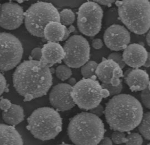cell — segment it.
I'll return each instance as SVG.
<instances>
[{"label": "cell", "instance_id": "cell-4", "mask_svg": "<svg viewBox=\"0 0 150 145\" xmlns=\"http://www.w3.org/2000/svg\"><path fill=\"white\" fill-rule=\"evenodd\" d=\"M119 18L131 31L144 34L150 27V4L147 0L117 1Z\"/></svg>", "mask_w": 150, "mask_h": 145}, {"label": "cell", "instance_id": "cell-1", "mask_svg": "<svg viewBox=\"0 0 150 145\" xmlns=\"http://www.w3.org/2000/svg\"><path fill=\"white\" fill-rule=\"evenodd\" d=\"M12 80L13 87L25 102L45 95L52 85L50 68L33 60L19 64L13 74Z\"/></svg>", "mask_w": 150, "mask_h": 145}, {"label": "cell", "instance_id": "cell-15", "mask_svg": "<svg viewBox=\"0 0 150 145\" xmlns=\"http://www.w3.org/2000/svg\"><path fill=\"white\" fill-rule=\"evenodd\" d=\"M123 77L132 92L142 91L150 84L149 76L144 70L139 68L128 70Z\"/></svg>", "mask_w": 150, "mask_h": 145}, {"label": "cell", "instance_id": "cell-34", "mask_svg": "<svg viewBox=\"0 0 150 145\" xmlns=\"http://www.w3.org/2000/svg\"><path fill=\"white\" fill-rule=\"evenodd\" d=\"M104 109L102 105H98L96 107L90 110V113L97 116L98 117L102 116L104 114Z\"/></svg>", "mask_w": 150, "mask_h": 145}, {"label": "cell", "instance_id": "cell-11", "mask_svg": "<svg viewBox=\"0 0 150 145\" xmlns=\"http://www.w3.org/2000/svg\"><path fill=\"white\" fill-rule=\"evenodd\" d=\"M23 8L15 2L0 5V27L9 30L18 28L24 20Z\"/></svg>", "mask_w": 150, "mask_h": 145}, {"label": "cell", "instance_id": "cell-10", "mask_svg": "<svg viewBox=\"0 0 150 145\" xmlns=\"http://www.w3.org/2000/svg\"><path fill=\"white\" fill-rule=\"evenodd\" d=\"M63 47L65 52L64 62L69 68H80L90 59L89 44L87 39L81 35L70 36Z\"/></svg>", "mask_w": 150, "mask_h": 145}, {"label": "cell", "instance_id": "cell-17", "mask_svg": "<svg viewBox=\"0 0 150 145\" xmlns=\"http://www.w3.org/2000/svg\"><path fill=\"white\" fill-rule=\"evenodd\" d=\"M0 145H23V139L14 127L0 123Z\"/></svg>", "mask_w": 150, "mask_h": 145}, {"label": "cell", "instance_id": "cell-35", "mask_svg": "<svg viewBox=\"0 0 150 145\" xmlns=\"http://www.w3.org/2000/svg\"><path fill=\"white\" fill-rule=\"evenodd\" d=\"M92 45L95 49H100L103 46V42L100 39H96L92 41Z\"/></svg>", "mask_w": 150, "mask_h": 145}, {"label": "cell", "instance_id": "cell-12", "mask_svg": "<svg viewBox=\"0 0 150 145\" xmlns=\"http://www.w3.org/2000/svg\"><path fill=\"white\" fill-rule=\"evenodd\" d=\"M103 39L105 45L113 51L125 50L131 41V35L125 26L113 24L104 32Z\"/></svg>", "mask_w": 150, "mask_h": 145}, {"label": "cell", "instance_id": "cell-30", "mask_svg": "<svg viewBox=\"0 0 150 145\" xmlns=\"http://www.w3.org/2000/svg\"><path fill=\"white\" fill-rule=\"evenodd\" d=\"M150 84H149L144 89V90L142 91L141 94L142 102L144 106L148 109H150Z\"/></svg>", "mask_w": 150, "mask_h": 145}, {"label": "cell", "instance_id": "cell-44", "mask_svg": "<svg viewBox=\"0 0 150 145\" xmlns=\"http://www.w3.org/2000/svg\"><path fill=\"white\" fill-rule=\"evenodd\" d=\"M147 145H150V144H147Z\"/></svg>", "mask_w": 150, "mask_h": 145}, {"label": "cell", "instance_id": "cell-5", "mask_svg": "<svg viewBox=\"0 0 150 145\" xmlns=\"http://www.w3.org/2000/svg\"><path fill=\"white\" fill-rule=\"evenodd\" d=\"M27 121V129L35 138L41 141L54 139L62 131V118L57 110L50 107L35 110Z\"/></svg>", "mask_w": 150, "mask_h": 145}, {"label": "cell", "instance_id": "cell-36", "mask_svg": "<svg viewBox=\"0 0 150 145\" xmlns=\"http://www.w3.org/2000/svg\"><path fill=\"white\" fill-rule=\"evenodd\" d=\"M75 30V27L74 26H73V25H70L68 29L66 27L65 28V35H64V37L63 41L68 39L70 33L74 32Z\"/></svg>", "mask_w": 150, "mask_h": 145}, {"label": "cell", "instance_id": "cell-31", "mask_svg": "<svg viewBox=\"0 0 150 145\" xmlns=\"http://www.w3.org/2000/svg\"><path fill=\"white\" fill-rule=\"evenodd\" d=\"M31 60L35 61H40L42 57V52L41 49L40 47H36L32 50L31 52Z\"/></svg>", "mask_w": 150, "mask_h": 145}, {"label": "cell", "instance_id": "cell-6", "mask_svg": "<svg viewBox=\"0 0 150 145\" xmlns=\"http://www.w3.org/2000/svg\"><path fill=\"white\" fill-rule=\"evenodd\" d=\"M25 27L31 35L44 37V30L52 22H60L59 12L50 2H38L33 4L24 15Z\"/></svg>", "mask_w": 150, "mask_h": 145}, {"label": "cell", "instance_id": "cell-26", "mask_svg": "<svg viewBox=\"0 0 150 145\" xmlns=\"http://www.w3.org/2000/svg\"><path fill=\"white\" fill-rule=\"evenodd\" d=\"M122 77H123V71L120 66H118L113 70V76L110 81V84L114 87L119 86L120 83L122 82V81L120 79V78Z\"/></svg>", "mask_w": 150, "mask_h": 145}, {"label": "cell", "instance_id": "cell-40", "mask_svg": "<svg viewBox=\"0 0 150 145\" xmlns=\"http://www.w3.org/2000/svg\"><path fill=\"white\" fill-rule=\"evenodd\" d=\"M150 52H148V55H147V59H146V62H145V63H144V66H145V67H147V68H148V67H150Z\"/></svg>", "mask_w": 150, "mask_h": 145}, {"label": "cell", "instance_id": "cell-39", "mask_svg": "<svg viewBox=\"0 0 150 145\" xmlns=\"http://www.w3.org/2000/svg\"><path fill=\"white\" fill-rule=\"evenodd\" d=\"M102 95L103 98H107L108 97H110V93L106 89H103L102 91Z\"/></svg>", "mask_w": 150, "mask_h": 145}, {"label": "cell", "instance_id": "cell-33", "mask_svg": "<svg viewBox=\"0 0 150 145\" xmlns=\"http://www.w3.org/2000/svg\"><path fill=\"white\" fill-rule=\"evenodd\" d=\"M12 103L8 99L2 98L0 100V109L2 112H5L10 109Z\"/></svg>", "mask_w": 150, "mask_h": 145}, {"label": "cell", "instance_id": "cell-7", "mask_svg": "<svg viewBox=\"0 0 150 145\" xmlns=\"http://www.w3.org/2000/svg\"><path fill=\"white\" fill-rule=\"evenodd\" d=\"M99 81L83 78L72 87L71 96L75 105L81 110H91L100 105L103 98Z\"/></svg>", "mask_w": 150, "mask_h": 145}, {"label": "cell", "instance_id": "cell-2", "mask_svg": "<svg viewBox=\"0 0 150 145\" xmlns=\"http://www.w3.org/2000/svg\"><path fill=\"white\" fill-rule=\"evenodd\" d=\"M104 114L111 129L125 132L138 127L144 110L138 99L131 95L122 94L113 96L106 103Z\"/></svg>", "mask_w": 150, "mask_h": 145}, {"label": "cell", "instance_id": "cell-28", "mask_svg": "<svg viewBox=\"0 0 150 145\" xmlns=\"http://www.w3.org/2000/svg\"><path fill=\"white\" fill-rule=\"evenodd\" d=\"M112 141L115 144H122L125 143L126 136L125 132L115 131L111 135Z\"/></svg>", "mask_w": 150, "mask_h": 145}, {"label": "cell", "instance_id": "cell-23", "mask_svg": "<svg viewBox=\"0 0 150 145\" xmlns=\"http://www.w3.org/2000/svg\"><path fill=\"white\" fill-rule=\"evenodd\" d=\"M59 16L60 23L65 26L71 25L75 20L74 13L68 8H65L60 11Z\"/></svg>", "mask_w": 150, "mask_h": 145}, {"label": "cell", "instance_id": "cell-21", "mask_svg": "<svg viewBox=\"0 0 150 145\" xmlns=\"http://www.w3.org/2000/svg\"><path fill=\"white\" fill-rule=\"evenodd\" d=\"M97 66L98 64L95 61H88L87 63L81 66V75L86 79H92L94 80H96L97 76L96 75V71Z\"/></svg>", "mask_w": 150, "mask_h": 145}, {"label": "cell", "instance_id": "cell-8", "mask_svg": "<svg viewBox=\"0 0 150 145\" xmlns=\"http://www.w3.org/2000/svg\"><path fill=\"white\" fill-rule=\"evenodd\" d=\"M103 11L102 7L94 1L83 4L78 12L77 25L81 34L87 36H94L100 32Z\"/></svg>", "mask_w": 150, "mask_h": 145}, {"label": "cell", "instance_id": "cell-19", "mask_svg": "<svg viewBox=\"0 0 150 145\" xmlns=\"http://www.w3.org/2000/svg\"><path fill=\"white\" fill-rule=\"evenodd\" d=\"M66 26L60 22L52 21L48 23L44 30V37L49 42L63 41Z\"/></svg>", "mask_w": 150, "mask_h": 145}, {"label": "cell", "instance_id": "cell-24", "mask_svg": "<svg viewBox=\"0 0 150 145\" xmlns=\"http://www.w3.org/2000/svg\"><path fill=\"white\" fill-rule=\"evenodd\" d=\"M55 73L59 79L62 81H65L70 78L72 75V71L69 67L66 65H60L57 68Z\"/></svg>", "mask_w": 150, "mask_h": 145}, {"label": "cell", "instance_id": "cell-20", "mask_svg": "<svg viewBox=\"0 0 150 145\" xmlns=\"http://www.w3.org/2000/svg\"><path fill=\"white\" fill-rule=\"evenodd\" d=\"M2 117L6 124L15 127L24 120V110L21 106L12 104L11 107L9 110L5 112H2Z\"/></svg>", "mask_w": 150, "mask_h": 145}, {"label": "cell", "instance_id": "cell-38", "mask_svg": "<svg viewBox=\"0 0 150 145\" xmlns=\"http://www.w3.org/2000/svg\"><path fill=\"white\" fill-rule=\"evenodd\" d=\"M95 2L99 4L102 5L104 6H110L112 4H113L115 1H100V0H98V1H94Z\"/></svg>", "mask_w": 150, "mask_h": 145}, {"label": "cell", "instance_id": "cell-18", "mask_svg": "<svg viewBox=\"0 0 150 145\" xmlns=\"http://www.w3.org/2000/svg\"><path fill=\"white\" fill-rule=\"evenodd\" d=\"M120 66L114 61L110 59L103 58L100 63L98 64L96 71V75L99 81L103 84H110L113 76V70Z\"/></svg>", "mask_w": 150, "mask_h": 145}, {"label": "cell", "instance_id": "cell-41", "mask_svg": "<svg viewBox=\"0 0 150 145\" xmlns=\"http://www.w3.org/2000/svg\"><path fill=\"white\" fill-rule=\"evenodd\" d=\"M68 83H68V84H69L71 86L73 87V86H74L75 84H76V81L75 78H70L69 79Z\"/></svg>", "mask_w": 150, "mask_h": 145}, {"label": "cell", "instance_id": "cell-13", "mask_svg": "<svg viewBox=\"0 0 150 145\" xmlns=\"http://www.w3.org/2000/svg\"><path fill=\"white\" fill-rule=\"evenodd\" d=\"M72 86L68 83H59L52 87L49 94V102L58 111L70 110L75 106L71 96Z\"/></svg>", "mask_w": 150, "mask_h": 145}, {"label": "cell", "instance_id": "cell-29", "mask_svg": "<svg viewBox=\"0 0 150 145\" xmlns=\"http://www.w3.org/2000/svg\"><path fill=\"white\" fill-rule=\"evenodd\" d=\"M108 59L112 60L117 64H118V65L120 66L122 69L124 68L126 66V64L125 63L123 59L122 55L120 52H115L110 54Z\"/></svg>", "mask_w": 150, "mask_h": 145}, {"label": "cell", "instance_id": "cell-27", "mask_svg": "<svg viewBox=\"0 0 150 145\" xmlns=\"http://www.w3.org/2000/svg\"><path fill=\"white\" fill-rule=\"evenodd\" d=\"M101 87L103 89H106L110 93V96H115L119 94L121 92L123 89L122 83H121L117 87L112 86L110 84H101Z\"/></svg>", "mask_w": 150, "mask_h": 145}, {"label": "cell", "instance_id": "cell-37", "mask_svg": "<svg viewBox=\"0 0 150 145\" xmlns=\"http://www.w3.org/2000/svg\"><path fill=\"white\" fill-rule=\"evenodd\" d=\"M97 145H112V141L108 137H104Z\"/></svg>", "mask_w": 150, "mask_h": 145}, {"label": "cell", "instance_id": "cell-25", "mask_svg": "<svg viewBox=\"0 0 150 145\" xmlns=\"http://www.w3.org/2000/svg\"><path fill=\"white\" fill-rule=\"evenodd\" d=\"M125 144L126 145H142L143 139L141 134L133 132L126 137Z\"/></svg>", "mask_w": 150, "mask_h": 145}, {"label": "cell", "instance_id": "cell-3", "mask_svg": "<svg viewBox=\"0 0 150 145\" xmlns=\"http://www.w3.org/2000/svg\"><path fill=\"white\" fill-rule=\"evenodd\" d=\"M104 134L102 120L90 112H83L74 116L68 127V136L75 145H97Z\"/></svg>", "mask_w": 150, "mask_h": 145}, {"label": "cell", "instance_id": "cell-22", "mask_svg": "<svg viewBox=\"0 0 150 145\" xmlns=\"http://www.w3.org/2000/svg\"><path fill=\"white\" fill-rule=\"evenodd\" d=\"M150 112H147L143 115L142 120L138 126L140 134L147 140L150 139Z\"/></svg>", "mask_w": 150, "mask_h": 145}, {"label": "cell", "instance_id": "cell-43", "mask_svg": "<svg viewBox=\"0 0 150 145\" xmlns=\"http://www.w3.org/2000/svg\"><path fill=\"white\" fill-rule=\"evenodd\" d=\"M70 145V144H60V145Z\"/></svg>", "mask_w": 150, "mask_h": 145}, {"label": "cell", "instance_id": "cell-16", "mask_svg": "<svg viewBox=\"0 0 150 145\" xmlns=\"http://www.w3.org/2000/svg\"><path fill=\"white\" fill-rule=\"evenodd\" d=\"M42 57L40 62L50 68L54 64L60 63L63 60L65 52L63 47L58 42H48L41 49Z\"/></svg>", "mask_w": 150, "mask_h": 145}, {"label": "cell", "instance_id": "cell-32", "mask_svg": "<svg viewBox=\"0 0 150 145\" xmlns=\"http://www.w3.org/2000/svg\"><path fill=\"white\" fill-rule=\"evenodd\" d=\"M7 84L5 77L0 72V96L7 91Z\"/></svg>", "mask_w": 150, "mask_h": 145}, {"label": "cell", "instance_id": "cell-14", "mask_svg": "<svg viewBox=\"0 0 150 145\" xmlns=\"http://www.w3.org/2000/svg\"><path fill=\"white\" fill-rule=\"evenodd\" d=\"M148 52L144 47L139 44H131L124 50L122 57L125 63L135 69L144 65Z\"/></svg>", "mask_w": 150, "mask_h": 145}, {"label": "cell", "instance_id": "cell-9", "mask_svg": "<svg viewBox=\"0 0 150 145\" xmlns=\"http://www.w3.org/2000/svg\"><path fill=\"white\" fill-rule=\"evenodd\" d=\"M23 54L22 43L8 33H0V70L8 71L17 66Z\"/></svg>", "mask_w": 150, "mask_h": 145}, {"label": "cell", "instance_id": "cell-42", "mask_svg": "<svg viewBox=\"0 0 150 145\" xmlns=\"http://www.w3.org/2000/svg\"><path fill=\"white\" fill-rule=\"evenodd\" d=\"M150 31H149V33L147 34V35L146 36V41H147V44L149 46H150Z\"/></svg>", "mask_w": 150, "mask_h": 145}]
</instances>
